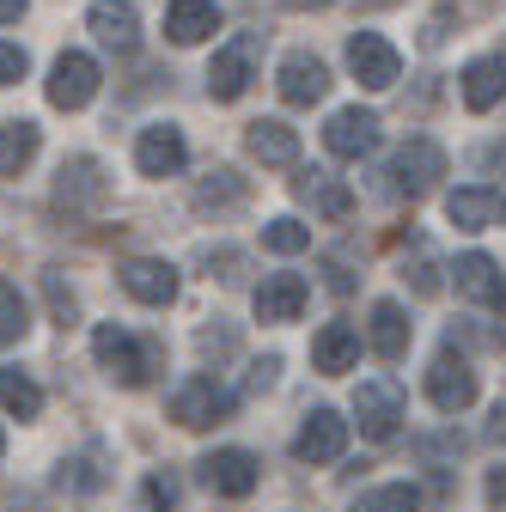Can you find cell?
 Wrapping results in <instances>:
<instances>
[{"label":"cell","mask_w":506,"mask_h":512,"mask_svg":"<svg viewBox=\"0 0 506 512\" xmlns=\"http://www.w3.org/2000/svg\"><path fill=\"white\" fill-rule=\"evenodd\" d=\"M92 354H98V366L122 384V391H141V384L159 372V342L129 336L122 324H98L92 330Z\"/></svg>","instance_id":"1"},{"label":"cell","mask_w":506,"mask_h":512,"mask_svg":"<svg viewBox=\"0 0 506 512\" xmlns=\"http://www.w3.org/2000/svg\"><path fill=\"white\" fill-rule=\"evenodd\" d=\"M354 421H360V433L366 439H397L403 433V421H409V397H403V384L391 378V372H378V378H366L360 391H354Z\"/></svg>","instance_id":"2"},{"label":"cell","mask_w":506,"mask_h":512,"mask_svg":"<svg viewBox=\"0 0 506 512\" xmlns=\"http://www.w3.org/2000/svg\"><path fill=\"white\" fill-rule=\"evenodd\" d=\"M232 391L214 378V372H189V378H177V391H171V421L177 427H189V433H202V427H214V421H226L232 415Z\"/></svg>","instance_id":"3"},{"label":"cell","mask_w":506,"mask_h":512,"mask_svg":"<svg viewBox=\"0 0 506 512\" xmlns=\"http://www.w3.org/2000/svg\"><path fill=\"white\" fill-rule=\"evenodd\" d=\"M98 61L86 55V49H61L55 55V68H49V104L55 110H86L92 98H98Z\"/></svg>","instance_id":"4"},{"label":"cell","mask_w":506,"mask_h":512,"mask_svg":"<svg viewBox=\"0 0 506 512\" xmlns=\"http://www.w3.org/2000/svg\"><path fill=\"white\" fill-rule=\"evenodd\" d=\"M196 476L214 488V494H226V500H244V494H257V482H263V464L244 452V445H220V452H208L202 464H196Z\"/></svg>","instance_id":"5"},{"label":"cell","mask_w":506,"mask_h":512,"mask_svg":"<svg viewBox=\"0 0 506 512\" xmlns=\"http://www.w3.org/2000/svg\"><path fill=\"white\" fill-rule=\"evenodd\" d=\"M427 397H433L439 415H464L476 403V372H470V360L452 354V348L433 354V366H427Z\"/></svg>","instance_id":"6"},{"label":"cell","mask_w":506,"mask_h":512,"mask_svg":"<svg viewBox=\"0 0 506 512\" xmlns=\"http://www.w3.org/2000/svg\"><path fill=\"white\" fill-rule=\"evenodd\" d=\"M348 68H354V80L360 86H372V92H385V86H397L403 80V55L378 37V31H354L348 37Z\"/></svg>","instance_id":"7"},{"label":"cell","mask_w":506,"mask_h":512,"mask_svg":"<svg viewBox=\"0 0 506 512\" xmlns=\"http://www.w3.org/2000/svg\"><path fill=\"white\" fill-rule=\"evenodd\" d=\"M257 49H263V43L244 31V37H232V43L214 55V68H208V98H214V104H232V98H244V92H250V68H257Z\"/></svg>","instance_id":"8"},{"label":"cell","mask_w":506,"mask_h":512,"mask_svg":"<svg viewBox=\"0 0 506 512\" xmlns=\"http://www.w3.org/2000/svg\"><path fill=\"white\" fill-rule=\"evenodd\" d=\"M439 177H446V153H439L427 135H421V141H409V147L397 153V165H391V183H397V196H409V202L433 196V189H439Z\"/></svg>","instance_id":"9"},{"label":"cell","mask_w":506,"mask_h":512,"mask_svg":"<svg viewBox=\"0 0 506 512\" xmlns=\"http://www.w3.org/2000/svg\"><path fill=\"white\" fill-rule=\"evenodd\" d=\"M55 202L68 208V214L104 208V202H110V177H104V165H98V159H68V165H61V177H55Z\"/></svg>","instance_id":"10"},{"label":"cell","mask_w":506,"mask_h":512,"mask_svg":"<svg viewBox=\"0 0 506 512\" xmlns=\"http://www.w3.org/2000/svg\"><path fill=\"white\" fill-rule=\"evenodd\" d=\"M183 165H189L183 128H171V122L141 128V141H135V171H141V177H177Z\"/></svg>","instance_id":"11"},{"label":"cell","mask_w":506,"mask_h":512,"mask_svg":"<svg viewBox=\"0 0 506 512\" xmlns=\"http://www.w3.org/2000/svg\"><path fill=\"white\" fill-rule=\"evenodd\" d=\"M342 445H348V421L336 409H311L305 427H299V439H293V458L299 464H336Z\"/></svg>","instance_id":"12"},{"label":"cell","mask_w":506,"mask_h":512,"mask_svg":"<svg viewBox=\"0 0 506 512\" xmlns=\"http://www.w3.org/2000/svg\"><path fill=\"white\" fill-rule=\"evenodd\" d=\"M275 86H281V98L293 104V110H305V104H324V92H330V68L318 55H305V49H293L287 61H281V74H275Z\"/></svg>","instance_id":"13"},{"label":"cell","mask_w":506,"mask_h":512,"mask_svg":"<svg viewBox=\"0 0 506 512\" xmlns=\"http://www.w3.org/2000/svg\"><path fill=\"white\" fill-rule=\"evenodd\" d=\"M116 281H122V293L141 299V305H171L177 299V269L159 263V256H135V263H122Z\"/></svg>","instance_id":"14"},{"label":"cell","mask_w":506,"mask_h":512,"mask_svg":"<svg viewBox=\"0 0 506 512\" xmlns=\"http://www.w3.org/2000/svg\"><path fill=\"white\" fill-rule=\"evenodd\" d=\"M446 220L464 226V232H488V226L506 220V196H500V189H488V183L452 189V196H446Z\"/></svg>","instance_id":"15"},{"label":"cell","mask_w":506,"mask_h":512,"mask_svg":"<svg viewBox=\"0 0 506 512\" xmlns=\"http://www.w3.org/2000/svg\"><path fill=\"white\" fill-rule=\"evenodd\" d=\"M452 281H458V293H464L470 305H506V275H500L494 256H482V250H464V256H458V263H452Z\"/></svg>","instance_id":"16"},{"label":"cell","mask_w":506,"mask_h":512,"mask_svg":"<svg viewBox=\"0 0 506 512\" xmlns=\"http://www.w3.org/2000/svg\"><path fill=\"white\" fill-rule=\"evenodd\" d=\"M409 311L397 305V299H378L372 305V317H366V342H372V354L385 360V366H397L403 354H409Z\"/></svg>","instance_id":"17"},{"label":"cell","mask_w":506,"mask_h":512,"mask_svg":"<svg viewBox=\"0 0 506 512\" xmlns=\"http://www.w3.org/2000/svg\"><path fill=\"white\" fill-rule=\"evenodd\" d=\"M324 147L336 153V159H366L372 147H378V116L372 110H336L330 116V128H324Z\"/></svg>","instance_id":"18"},{"label":"cell","mask_w":506,"mask_h":512,"mask_svg":"<svg viewBox=\"0 0 506 512\" xmlns=\"http://www.w3.org/2000/svg\"><path fill=\"white\" fill-rule=\"evenodd\" d=\"M305 299H311L305 275H263V287H257V317H263V324H299Z\"/></svg>","instance_id":"19"},{"label":"cell","mask_w":506,"mask_h":512,"mask_svg":"<svg viewBox=\"0 0 506 512\" xmlns=\"http://www.w3.org/2000/svg\"><path fill=\"white\" fill-rule=\"evenodd\" d=\"M86 25H92V37H98L104 49H135V43H141V19H135L129 0H92Z\"/></svg>","instance_id":"20"},{"label":"cell","mask_w":506,"mask_h":512,"mask_svg":"<svg viewBox=\"0 0 506 512\" xmlns=\"http://www.w3.org/2000/svg\"><path fill=\"white\" fill-rule=\"evenodd\" d=\"M220 31V7L214 0H171L165 7V37L171 43H208Z\"/></svg>","instance_id":"21"},{"label":"cell","mask_w":506,"mask_h":512,"mask_svg":"<svg viewBox=\"0 0 506 512\" xmlns=\"http://www.w3.org/2000/svg\"><path fill=\"white\" fill-rule=\"evenodd\" d=\"M299 202L311 214H324V220H348L354 214V189L342 177H330V171H305L299 177Z\"/></svg>","instance_id":"22"},{"label":"cell","mask_w":506,"mask_h":512,"mask_svg":"<svg viewBox=\"0 0 506 512\" xmlns=\"http://www.w3.org/2000/svg\"><path fill=\"white\" fill-rule=\"evenodd\" d=\"M458 86H464V104L470 110H494L506 98V55H476Z\"/></svg>","instance_id":"23"},{"label":"cell","mask_w":506,"mask_h":512,"mask_svg":"<svg viewBox=\"0 0 506 512\" xmlns=\"http://www.w3.org/2000/svg\"><path fill=\"white\" fill-rule=\"evenodd\" d=\"M360 360V330L354 324H324L318 336H311V366H318V372H348Z\"/></svg>","instance_id":"24"},{"label":"cell","mask_w":506,"mask_h":512,"mask_svg":"<svg viewBox=\"0 0 506 512\" xmlns=\"http://www.w3.org/2000/svg\"><path fill=\"white\" fill-rule=\"evenodd\" d=\"M244 147H250V159H263V165H293V159H299V135H293L287 122H275V116L250 122Z\"/></svg>","instance_id":"25"},{"label":"cell","mask_w":506,"mask_h":512,"mask_svg":"<svg viewBox=\"0 0 506 512\" xmlns=\"http://www.w3.org/2000/svg\"><path fill=\"white\" fill-rule=\"evenodd\" d=\"M43 147V128L37 122H0V177H19Z\"/></svg>","instance_id":"26"},{"label":"cell","mask_w":506,"mask_h":512,"mask_svg":"<svg viewBox=\"0 0 506 512\" xmlns=\"http://www.w3.org/2000/svg\"><path fill=\"white\" fill-rule=\"evenodd\" d=\"M0 409L19 415V421H37L43 415V384L19 366H0Z\"/></svg>","instance_id":"27"},{"label":"cell","mask_w":506,"mask_h":512,"mask_svg":"<svg viewBox=\"0 0 506 512\" xmlns=\"http://www.w3.org/2000/svg\"><path fill=\"white\" fill-rule=\"evenodd\" d=\"M244 196H250V183H244L238 171H226V165L196 183V208H202V214H226V208H238Z\"/></svg>","instance_id":"28"},{"label":"cell","mask_w":506,"mask_h":512,"mask_svg":"<svg viewBox=\"0 0 506 512\" xmlns=\"http://www.w3.org/2000/svg\"><path fill=\"white\" fill-rule=\"evenodd\" d=\"M25 330H31V311H25V293H19L13 281H0V348H13V342H25Z\"/></svg>","instance_id":"29"},{"label":"cell","mask_w":506,"mask_h":512,"mask_svg":"<svg viewBox=\"0 0 506 512\" xmlns=\"http://www.w3.org/2000/svg\"><path fill=\"white\" fill-rule=\"evenodd\" d=\"M348 512H421V494L409 488V482H385V488H372V494H360Z\"/></svg>","instance_id":"30"},{"label":"cell","mask_w":506,"mask_h":512,"mask_svg":"<svg viewBox=\"0 0 506 512\" xmlns=\"http://www.w3.org/2000/svg\"><path fill=\"white\" fill-rule=\"evenodd\" d=\"M263 244H269L275 256H299V250L311 244V226H299L293 214H281V220H269V226H263Z\"/></svg>","instance_id":"31"},{"label":"cell","mask_w":506,"mask_h":512,"mask_svg":"<svg viewBox=\"0 0 506 512\" xmlns=\"http://www.w3.org/2000/svg\"><path fill=\"white\" fill-rule=\"evenodd\" d=\"M43 299H49V317H55L61 330H68L74 317H80V299H74L68 281H61V269H43Z\"/></svg>","instance_id":"32"},{"label":"cell","mask_w":506,"mask_h":512,"mask_svg":"<svg viewBox=\"0 0 506 512\" xmlns=\"http://www.w3.org/2000/svg\"><path fill=\"white\" fill-rule=\"evenodd\" d=\"M141 500H147L153 512H177V500H183V482H177L171 470H153V476H147V488H141Z\"/></svg>","instance_id":"33"},{"label":"cell","mask_w":506,"mask_h":512,"mask_svg":"<svg viewBox=\"0 0 506 512\" xmlns=\"http://www.w3.org/2000/svg\"><path fill=\"white\" fill-rule=\"evenodd\" d=\"M403 281H415V293L427 299V293H439V263H433L427 250H415V269L403 263Z\"/></svg>","instance_id":"34"},{"label":"cell","mask_w":506,"mask_h":512,"mask_svg":"<svg viewBox=\"0 0 506 512\" xmlns=\"http://www.w3.org/2000/svg\"><path fill=\"white\" fill-rule=\"evenodd\" d=\"M25 68H31V55H25L19 43H0V86H13V80H25Z\"/></svg>","instance_id":"35"},{"label":"cell","mask_w":506,"mask_h":512,"mask_svg":"<svg viewBox=\"0 0 506 512\" xmlns=\"http://www.w3.org/2000/svg\"><path fill=\"white\" fill-rule=\"evenodd\" d=\"M275 378H281V354H263L250 366V391H275Z\"/></svg>","instance_id":"36"},{"label":"cell","mask_w":506,"mask_h":512,"mask_svg":"<svg viewBox=\"0 0 506 512\" xmlns=\"http://www.w3.org/2000/svg\"><path fill=\"white\" fill-rule=\"evenodd\" d=\"M488 506H506V464L488 470Z\"/></svg>","instance_id":"37"},{"label":"cell","mask_w":506,"mask_h":512,"mask_svg":"<svg viewBox=\"0 0 506 512\" xmlns=\"http://www.w3.org/2000/svg\"><path fill=\"white\" fill-rule=\"evenodd\" d=\"M19 13H25V0H0V25H13Z\"/></svg>","instance_id":"38"},{"label":"cell","mask_w":506,"mask_h":512,"mask_svg":"<svg viewBox=\"0 0 506 512\" xmlns=\"http://www.w3.org/2000/svg\"><path fill=\"white\" fill-rule=\"evenodd\" d=\"M293 13H318V7H336V0H287Z\"/></svg>","instance_id":"39"},{"label":"cell","mask_w":506,"mask_h":512,"mask_svg":"<svg viewBox=\"0 0 506 512\" xmlns=\"http://www.w3.org/2000/svg\"><path fill=\"white\" fill-rule=\"evenodd\" d=\"M488 433H494V439H506V403L494 409V427H488Z\"/></svg>","instance_id":"40"},{"label":"cell","mask_w":506,"mask_h":512,"mask_svg":"<svg viewBox=\"0 0 506 512\" xmlns=\"http://www.w3.org/2000/svg\"><path fill=\"white\" fill-rule=\"evenodd\" d=\"M488 165H500V171H506V141H500V147H488Z\"/></svg>","instance_id":"41"},{"label":"cell","mask_w":506,"mask_h":512,"mask_svg":"<svg viewBox=\"0 0 506 512\" xmlns=\"http://www.w3.org/2000/svg\"><path fill=\"white\" fill-rule=\"evenodd\" d=\"M7 220H13V208H7V202H0V226H7Z\"/></svg>","instance_id":"42"},{"label":"cell","mask_w":506,"mask_h":512,"mask_svg":"<svg viewBox=\"0 0 506 512\" xmlns=\"http://www.w3.org/2000/svg\"><path fill=\"white\" fill-rule=\"evenodd\" d=\"M0 458H7V433H0Z\"/></svg>","instance_id":"43"},{"label":"cell","mask_w":506,"mask_h":512,"mask_svg":"<svg viewBox=\"0 0 506 512\" xmlns=\"http://www.w3.org/2000/svg\"><path fill=\"white\" fill-rule=\"evenodd\" d=\"M372 7H385V0H372Z\"/></svg>","instance_id":"44"}]
</instances>
